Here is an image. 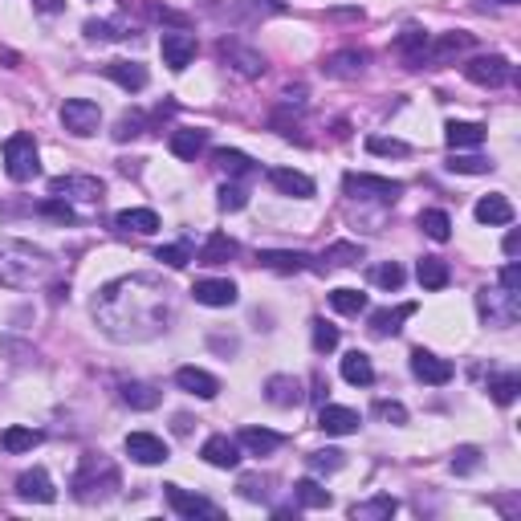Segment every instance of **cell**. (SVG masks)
I'll use <instances>...</instances> for the list:
<instances>
[{
    "mask_svg": "<svg viewBox=\"0 0 521 521\" xmlns=\"http://www.w3.org/2000/svg\"><path fill=\"white\" fill-rule=\"evenodd\" d=\"M155 260H163L167 269H184L187 260H192V249H187V244H159Z\"/></svg>",
    "mask_w": 521,
    "mask_h": 521,
    "instance_id": "53",
    "label": "cell"
},
{
    "mask_svg": "<svg viewBox=\"0 0 521 521\" xmlns=\"http://www.w3.org/2000/svg\"><path fill=\"white\" fill-rule=\"evenodd\" d=\"M41 431L37 428H21V423H13V428H5L0 431V448L5 452H13V456H21V452H33V448L41 444Z\"/></svg>",
    "mask_w": 521,
    "mask_h": 521,
    "instance_id": "36",
    "label": "cell"
},
{
    "mask_svg": "<svg viewBox=\"0 0 521 521\" xmlns=\"http://www.w3.org/2000/svg\"><path fill=\"white\" fill-rule=\"evenodd\" d=\"M444 143L452 147V151H472V147L485 143V127L480 122H448L444 127Z\"/></svg>",
    "mask_w": 521,
    "mask_h": 521,
    "instance_id": "30",
    "label": "cell"
},
{
    "mask_svg": "<svg viewBox=\"0 0 521 521\" xmlns=\"http://www.w3.org/2000/svg\"><path fill=\"white\" fill-rule=\"evenodd\" d=\"M521 252V232H509L505 236V257H517Z\"/></svg>",
    "mask_w": 521,
    "mask_h": 521,
    "instance_id": "61",
    "label": "cell"
},
{
    "mask_svg": "<svg viewBox=\"0 0 521 521\" xmlns=\"http://www.w3.org/2000/svg\"><path fill=\"white\" fill-rule=\"evenodd\" d=\"M167 147H171V155H175V159H195V155L208 151V130H200V127L171 130Z\"/></svg>",
    "mask_w": 521,
    "mask_h": 521,
    "instance_id": "25",
    "label": "cell"
},
{
    "mask_svg": "<svg viewBox=\"0 0 521 521\" xmlns=\"http://www.w3.org/2000/svg\"><path fill=\"white\" fill-rule=\"evenodd\" d=\"M501 289L521 293V265H517V260H509V265L501 269Z\"/></svg>",
    "mask_w": 521,
    "mask_h": 521,
    "instance_id": "59",
    "label": "cell"
},
{
    "mask_svg": "<svg viewBox=\"0 0 521 521\" xmlns=\"http://www.w3.org/2000/svg\"><path fill=\"white\" fill-rule=\"evenodd\" d=\"M403 265H399V260H383V265H374L371 269V281L379 285V289H399V285H403Z\"/></svg>",
    "mask_w": 521,
    "mask_h": 521,
    "instance_id": "46",
    "label": "cell"
},
{
    "mask_svg": "<svg viewBox=\"0 0 521 521\" xmlns=\"http://www.w3.org/2000/svg\"><path fill=\"white\" fill-rule=\"evenodd\" d=\"M122 448H127V456L135 464H163V460H171V448H167V440L163 436H155V431H130L127 440H122Z\"/></svg>",
    "mask_w": 521,
    "mask_h": 521,
    "instance_id": "10",
    "label": "cell"
},
{
    "mask_svg": "<svg viewBox=\"0 0 521 521\" xmlns=\"http://www.w3.org/2000/svg\"><path fill=\"white\" fill-rule=\"evenodd\" d=\"M472 216H477L480 224H513V204L505 200V195H485V200H477Z\"/></svg>",
    "mask_w": 521,
    "mask_h": 521,
    "instance_id": "34",
    "label": "cell"
},
{
    "mask_svg": "<svg viewBox=\"0 0 521 521\" xmlns=\"http://www.w3.org/2000/svg\"><path fill=\"white\" fill-rule=\"evenodd\" d=\"M358 412L355 407H338V403H326L322 412H317V428L326 431V436H355L358 431Z\"/></svg>",
    "mask_w": 521,
    "mask_h": 521,
    "instance_id": "18",
    "label": "cell"
},
{
    "mask_svg": "<svg viewBox=\"0 0 521 521\" xmlns=\"http://www.w3.org/2000/svg\"><path fill=\"white\" fill-rule=\"evenodd\" d=\"M62 127L78 138H90V135H98V127H102V110H98V102H90V98H65Z\"/></svg>",
    "mask_w": 521,
    "mask_h": 521,
    "instance_id": "8",
    "label": "cell"
},
{
    "mask_svg": "<svg viewBox=\"0 0 521 521\" xmlns=\"http://www.w3.org/2000/svg\"><path fill=\"white\" fill-rule=\"evenodd\" d=\"M480 469V448L477 444H460L452 452V472L456 477H469V472H477Z\"/></svg>",
    "mask_w": 521,
    "mask_h": 521,
    "instance_id": "47",
    "label": "cell"
},
{
    "mask_svg": "<svg viewBox=\"0 0 521 521\" xmlns=\"http://www.w3.org/2000/svg\"><path fill=\"white\" fill-rule=\"evenodd\" d=\"M241 252V244L232 241L228 232H212L208 241L200 244V265H228V260Z\"/></svg>",
    "mask_w": 521,
    "mask_h": 521,
    "instance_id": "32",
    "label": "cell"
},
{
    "mask_svg": "<svg viewBox=\"0 0 521 521\" xmlns=\"http://www.w3.org/2000/svg\"><path fill=\"white\" fill-rule=\"evenodd\" d=\"M330 306L338 309V314H363V309H366V293H358V289H350V285H342V289L330 293Z\"/></svg>",
    "mask_w": 521,
    "mask_h": 521,
    "instance_id": "45",
    "label": "cell"
},
{
    "mask_svg": "<svg viewBox=\"0 0 521 521\" xmlns=\"http://www.w3.org/2000/svg\"><path fill=\"white\" fill-rule=\"evenodd\" d=\"M342 379H346L350 387H371V383H374L371 355H363V350H350V355H342Z\"/></svg>",
    "mask_w": 521,
    "mask_h": 521,
    "instance_id": "33",
    "label": "cell"
},
{
    "mask_svg": "<svg viewBox=\"0 0 521 521\" xmlns=\"http://www.w3.org/2000/svg\"><path fill=\"white\" fill-rule=\"evenodd\" d=\"M220 208H224V212H241L244 208V204H249V192H244V187H236V184H224V187H220Z\"/></svg>",
    "mask_w": 521,
    "mask_h": 521,
    "instance_id": "55",
    "label": "cell"
},
{
    "mask_svg": "<svg viewBox=\"0 0 521 521\" xmlns=\"http://www.w3.org/2000/svg\"><path fill=\"white\" fill-rule=\"evenodd\" d=\"M497 163L485 159V155H464V151H452V159H448V171H456V175H488Z\"/></svg>",
    "mask_w": 521,
    "mask_h": 521,
    "instance_id": "44",
    "label": "cell"
},
{
    "mask_svg": "<svg viewBox=\"0 0 521 521\" xmlns=\"http://www.w3.org/2000/svg\"><path fill=\"white\" fill-rule=\"evenodd\" d=\"M415 277H420L423 289L436 293V289H444L448 277H452V273H448V260H440V257H423L420 265H415Z\"/></svg>",
    "mask_w": 521,
    "mask_h": 521,
    "instance_id": "41",
    "label": "cell"
},
{
    "mask_svg": "<svg viewBox=\"0 0 521 521\" xmlns=\"http://www.w3.org/2000/svg\"><path fill=\"white\" fill-rule=\"evenodd\" d=\"M200 456L212 464V469H236L241 464V440L232 436H208L200 448Z\"/></svg>",
    "mask_w": 521,
    "mask_h": 521,
    "instance_id": "21",
    "label": "cell"
},
{
    "mask_svg": "<svg viewBox=\"0 0 521 521\" xmlns=\"http://www.w3.org/2000/svg\"><path fill=\"white\" fill-rule=\"evenodd\" d=\"M175 289L155 273H127L106 281L90 301L98 330L110 342H151L175 322Z\"/></svg>",
    "mask_w": 521,
    "mask_h": 521,
    "instance_id": "1",
    "label": "cell"
},
{
    "mask_svg": "<svg viewBox=\"0 0 521 521\" xmlns=\"http://www.w3.org/2000/svg\"><path fill=\"white\" fill-rule=\"evenodd\" d=\"M464 49H472V33H444V37L428 41V49H423V62H452L456 53H464Z\"/></svg>",
    "mask_w": 521,
    "mask_h": 521,
    "instance_id": "24",
    "label": "cell"
},
{
    "mask_svg": "<svg viewBox=\"0 0 521 521\" xmlns=\"http://www.w3.org/2000/svg\"><path fill=\"white\" fill-rule=\"evenodd\" d=\"M159 53H163V65H167V70L184 73L187 65H192V57H195V37H192V33H184V29L163 33V37H159Z\"/></svg>",
    "mask_w": 521,
    "mask_h": 521,
    "instance_id": "13",
    "label": "cell"
},
{
    "mask_svg": "<svg viewBox=\"0 0 521 521\" xmlns=\"http://www.w3.org/2000/svg\"><path fill=\"white\" fill-rule=\"evenodd\" d=\"M366 151H371V155H407L412 147H407L403 138H383V135H371V138H366Z\"/></svg>",
    "mask_w": 521,
    "mask_h": 521,
    "instance_id": "54",
    "label": "cell"
},
{
    "mask_svg": "<svg viewBox=\"0 0 521 521\" xmlns=\"http://www.w3.org/2000/svg\"><path fill=\"white\" fill-rule=\"evenodd\" d=\"M118 395H122V403H127V407H135V412H151V407H159L163 391L155 387V383L130 379V383H122V387H118Z\"/></svg>",
    "mask_w": 521,
    "mask_h": 521,
    "instance_id": "28",
    "label": "cell"
},
{
    "mask_svg": "<svg viewBox=\"0 0 521 521\" xmlns=\"http://www.w3.org/2000/svg\"><path fill=\"white\" fill-rule=\"evenodd\" d=\"M192 298L200 301V306H212V309H224V306H236V285L228 281V277H204V281L192 285Z\"/></svg>",
    "mask_w": 521,
    "mask_h": 521,
    "instance_id": "15",
    "label": "cell"
},
{
    "mask_svg": "<svg viewBox=\"0 0 521 521\" xmlns=\"http://www.w3.org/2000/svg\"><path fill=\"white\" fill-rule=\"evenodd\" d=\"M33 8H37V13H62L65 0H33Z\"/></svg>",
    "mask_w": 521,
    "mask_h": 521,
    "instance_id": "60",
    "label": "cell"
},
{
    "mask_svg": "<svg viewBox=\"0 0 521 521\" xmlns=\"http://www.w3.org/2000/svg\"><path fill=\"white\" fill-rule=\"evenodd\" d=\"M358 260H363V244L338 241V244H330V249L322 252V265L317 269H350V265H358Z\"/></svg>",
    "mask_w": 521,
    "mask_h": 521,
    "instance_id": "39",
    "label": "cell"
},
{
    "mask_svg": "<svg viewBox=\"0 0 521 521\" xmlns=\"http://www.w3.org/2000/svg\"><path fill=\"white\" fill-rule=\"evenodd\" d=\"M493 5H517V0H493Z\"/></svg>",
    "mask_w": 521,
    "mask_h": 521,
    "instance_id": "63",
    "label": "cell"
},
{
    "mask_svg": "<svg viewBox=\"0 0 521 521\" xmlns=\"http://www.w3.org/2000/svg\"><path fill=\"white\" fill-rule=\"evenodd\" d=\"M49 195H62V200H81V204H102L106 184L98 175H57L49 179Z\"/></svg>",
    "mask_w": 521,
    "mask_h": 521,
    "instance_id": "9",
    "label": "cell"
},
{
    "mask_svg": "<svg viewBox=\"0 0 521 521\" xmlns=\"http://www.w3.org/2000/svg\"><path fill=\"white\" fill-rule=\"evenodd\" d=\"M293 497H298V505H306V509H330V505H334L330 488H322L317 480H309V477L293 485Z\"/></svg>",
    "mask_w": 521,
    "mask_h": 521,
    "instance_id": "42",
    "label": "cell"
},
{
    "mask_svg": "<svg viewBox=\"0 0 521 521\" xmlns=\"http://www.w3.org/2000/svg\"><path fill=\"white\" fill-rule=\"evenodd\" d=\"M371 415L374 420H383V423H407V407L399 403V399H374V407H371Z\"/></svg>",
    "mask_w": 521,
    "mask_h": 521,
    "instance_id": "49",
    "label": "cell"
},
{
    "mask_svg": "<svg viewBox=\"0 0 521 521\" xmlns=\"http://www.w3.org/2000/svg\"><path fill=\"white\" fill-rule=\"evenodd\" d=\"M412 374L420 383L444 387V383L452 379V363H448V358H440V355H431V350H423V346H415L412 350Z\"/></svg>",
    "mask_w": 521,
    "mask_h": 521,
    "instance_id": "14",
    "label": "cell"
},
{
    "mask_svg": "<svg viewBox=\"0 0 521 521\" xmlns=\"http://www.w3.org/2000/svg\"><path fill=\"white\" fill-rule=\"evenodd\" d=\"M171 428H175L179 436H187V431H192V420H187V415H175V423H171Z\"/></svg>",
    "mask_w": 521,
    "mask_h": 521,
    "instance_id": "62",
    "label": "cell"
},
{
    "mask_svg": "<svg viewBox=\"0 0 521 521\" xmlns=\"http://www.w3.org/2000/svg\"><path fill=\"white\" fill-rule=\"evenodd\" d=\"M220 62H224L232 73H241V78H260V73L269 70L265 57H260L257 49L241 45V41H220Z\"/></svg>",
    "mask_w": 521,
    "mask_h": 521,
    "instance_id": "12",
    "label": "cell"
},
{
    "mask_svg": "<svg viewBox=\"0 0 521 521\" xmlns=\"http://www.w3.org/2000/svg\"><path fill=\"white\" fill-rule=\"evenodd\" d=\"M309 326H314V350L317 355H330V350L338 346V326H330L326 317H314Z\"/></svg>",
    "mask_w": 521,
    "mask_h": 521,
    "instance_id": "48",
    "label": "cell"
},
{
    "mask_svg": "<svg viewBox=\"0 0 521 521\" xmlns=\"http://www.w3.org/2000/svg\"><path fill=\"white\" fill-rule=\"evenodd\" d=\"M269 184H273L281 195H293V200H309V195H314V179H309L306 171H293V167H273L269 171Z\"/></svg>",
    "mask_w": 521,
    "mask_h": 521,
    "instance_id": "22",
    "label": "cell"
},
{
    "mask_svg": "<svg viewBox=\"0 0 521 521\" xmlns=\"http://www.w3.org/2000/svg\"><path fill=\"white\" fill-rule=\"evenodd\" d=\"M147 130V122H143V114H122L118 118V127H114V138L118 143H127V138H138Z\"/></svg>",
    "mask_w": 521,
    "mask_h": 521,
    "instance_id": "56",
    "label": "cell"
},
{
    "mask_svg": "<svg viewBox=\"0 0 521 521\" xmlns=\"http://www.w3.org/2000/svg\"><path fill=\"white\" fill-rule=\"evenodd\" d=\"M420 228H423V236L444 244L448 236H452V216H448L444 208H428V212H420Z\"/></svg>",
    "mask_w": 521,
    "mask_h": 521,
    "instance_id": "43",
    "label": "cell"
},
{
    "mask_svg": "<svg viewBox=\"0 0 521 521\" xmlns=\"http://www.w3.org/2000/svg\"><path fill=\"white\" fill-rule=\"evenodd\" d=\"M212 159H216V167L224 171V175H232V179H244V175H252V171H257V163H252L244 151H232V147H220V151H212Z\"/></svg>",
    "mask_w": 521,
    "mask_h": 521,
    "instance_id": "37",
    "label": "cell"
},
{
    "mask_svg": "<svg viewBox=\"0 0 521 521\" xmlns=\"http://www.w3.org/2000/svg\"><path fill=\"white\" fill-rule=\"evenodd\" d=\"M265 399L273 407H298L301 399H306V387H301V379H293V374H269Z\"/></svg>",
    "mask_w": 521,
    "mask_h": 521,
    "instance_id": "19",
    "label": "cell"
},
{
    "mask_svg": "<svg viewBox=\"0 0 521 521\" xmlns=\"http://www.w3.org/2000/svg\"><path fill=\"white\" fill-rule=\"evenodd\" d=\"M265 485H269L265 477H241V485H236V488H241L244 501H265V497H269Z\"/></svg>",
    "mask_w": 521,
    "mask_h": 521,
    "instance_id": "58",
    "label": "cell"
},
{
    "mask_svg": "<svg viewBox=\"0 0 521 521\" xmlns=\"http://www.w3.org/2000/svg\"><path fill=\"white\" fill-rule=\"evenodd\" d=\"M114 228H118V232L151 236V232H159V212H151V208H122L118 216H114Z\"/></svg>",
    "mask_w": 521,
    "mask_h": 521,
    "instance_id": "26",
    "label": "cell"
},
{
    "mask_svg": "<svg viewBox=\"0 0 521 521\" xmlns=\"http://www.w3.org/2000/svg\"><path fill=\"white\" fill-rule=\"evenodd\" d=\"M342 464H346V452H338V448H322V452H309V469H314V472H338Z\"/></svg>",
    "mask_w": 521,
    "mask_h": 521,
    "instance_id": "51",
    "label": "cell"
},
{
    "mask_svg": "<svg viewBox=\"0 0 521 521\" xmlns=\"http://www.w3.org/2000/svg\"><path fill=\"white\" fill-rule=\"evenodd\" d=\"M285 444L281 431H269V428H241V448H249L252 456H269Z\"/></svg>",
    "mask_w": 521,
    "mask_h": 521,
    "instance_id": "35",
    "label": "cell"
},
{
    "mask_svg": "<svg viewBox=\"0 0 521 521\" xmlns=\"http://www.w3.org/2000/svg\"><path fill=\"white\" fill-rule=\"evenodd\" d=\"M399 513V501L391 493H379L371 501H358L350 505V521H391Z\"/></svg>",
    "mask_w": 521,
    "mask_h": 521,
    "instance_id": "27",
    "label": "cell"
},
{
    "mask_svg": "<svg viewBox=\"0 0 521 521\" xmlns=\"http://www.w3.org/2000/svg\"><path fill=\"white\" fill-rule=\"evenodd\" d=\"M517 391H521L517 374H501V379H493V383H488V395H493L501 407H509L513 399H517Z\"/></svg>",
    "mask_w": 521,
    "mask_h": 521,
    "instance_id": "50",
    "label": "cell"
},
{
    "mask_svg": "<svg viewBox=\"0 0 521 521\" xmlns=\"http://www.w3.org/2000/svg\"><path fill=\"white\" fill-rule=\"evenodd\" d=\"M81 29H86V41H98V45H106V41H118V37H122V33H114L110 21H86Z\"/></svg>",
    "mask_w": 521,
    "mask_h": 521,
    "instance_id": "57",
    "label": "cell"
},
{
    "mask_svg": "<svg viewBox=\"0 0 521 521\" xmlns=\"http://www.w3.org/2000/svg\"><path fill=\"white\" fill-rule=\"evenodd\" d=\"M366 49H338V53H330L322 62V73L326 78H358V73L366 70Z\"/></svg>",
    "mask_w": 521,
    "mask_h": 521,
    "instance_id": "20",
    "label": "cell"
},
{
    "mask_svg": "<svg viewBox=\"0 0 521 521\" xmlns=\"http://www.w3.org/2000/svg\"><path fill=\"white\" fill-rule=\"evenodd\" d=\"M175 387L187 391V395H195V399H216L220 395V379H216V374H208L204 366H179Z\"/></svg>",
    "mask_w": 521,
    "mask_h": 521,
    "instance_id": "17",
    "label": "cell"
},
{
    "mask_svg": "<svg viewBox=\"0 0 521 521\" xmlns=\"http://www.w3.org/2000/svg\"><path fill=\"white\" fill-rule=\"evenodd\" d=\"M477 309L480 317H485V326H493V330H509V326H517L521 317V293H509V289H477Z\"/></svg>",
    "mask_w": 521,
    "mask_h": 521,
    "instance_id": "5",
    "label": "cell"
},
{
    "mask_svg": "<svg viewBox=\"0 0 521 521\" xmlns=\"http://www.w3.org/2000/svg\"><path fill=\"white\" fill-rule=\"evenodd\" d=\"M228 13H232L236 21H265V16L285 13V0H236Z\"/></svg>",
    "mask_w": 521,
    "mask_h": 521,
    "instance_id": "38",
    "label": "cell"
},
{
    "mask_svg": "<svg viewBox=\"0 0 521 521\" xmlns=\"http://www.w3.org/2000/svg\"><path fill=\"white\" fill-rule=\"evenodd\" d=\"M415 314V301H403V306H395V309H374L371 314V334L374 338H391V334H399L403 330V317H412Z\"/></svg>",
    "mask_w": 521,
    "mask_h": 521,
    "instance_id": "31",
    "label": "cell"
},
{
    "mask_svg": "<svg viewBox=\"0 0 521 521\" xmlns=\"http://www.w3.org/2000/svg\"><path fill=\"white\" fill-rule=\"evenodd\" d=\"M106 78L118 81V86L130 90V94H138V90H147L151 73H147V65H138V62H110L106 65Z\"/></svg>",
    "mask_w": 521,
    "mask_h": 521,
    "instance_id": "29",
    "label": "cell"
},
{
    "mask_svg": "<svg viewBox=\"0 0 521 521\" xmlns=\"http://www.w3.org/2000/svg\"><path fill=\"white\" fill-rule=\"evenodd\" d=\"M5 171L13 184H29L41 171V151H37V143H33V135L16 130V135L5 138Z\"/></svg>",
    "mask_w": 521,
    "mask_h": 521,
    "instance_id": "4",
    "label": "cell"
},
{
    "mask_svg": "<svg viewBox=\"0 0 521 521\" xmlns=\"http://www.w3.org/2000/svg\"><path fill=\"white\" fill-rule=\"evenodd\" d=\"M464 78H469L472 86L497 90L513 78V65H509V57H501V53H480V57H472V62H464Z\"/></svg>",
    "mask_w": 521,
    "mask_h": 521,
    "instance_id": "7",
    "label": "cell"
},
{
    "mask_svg": "<svg viewBox=\"0 0 521 521\" xmlns=\"http://www.w3.org/2000/svg\"><path fill=\"white\" fill-rule=\"evenodd\" d=\"M163 493H167V505L175 517H187V521H195V517L216 521L220 517V505H212L208 497H200V493H187V488H179V485H163Z\"/></svg>",
    "mask_w": 521,
    "mask_h": 521,
    "instance_id": "11",
    "label": "cell"
},
{
    "mask_svg": "<svg viewBox=\"0 0 521 521\" xmlns=\"http://www.w3.org/2000/svg\"><path fill=\"white\" fill-rule=\"evenodd\" d=\"M257 260L269 273H306L309 269V252H298V249H265Z\"/></svg>",
    "mask_w": 521,
    "mask_h": 521,
    "instance_id": "23",
    "label": "cell"
},
{
    "mask_svg": "<svg viewBox=\"0 0 521 521\" xmlns=\"http://www.w3.org/2000/svg\"><path fill=\"white\" fill-rule=\"evenodd\" d=\"M70 488L81 505H102V501H110L114 488H118V469H114V460H106L102 452H86L78 472H73Z\"/></svg>",
    "mask_w": 521,
    "mask_h": 521,
    "instance_id": "3",
    "label": "cell"
},
{
    "mask_svg": "<svg viewBox=\"0 0 521 521\" xmlns=\"http://www.w3.org/2000/svg\"><path fill=\"white\" fill-rule=\"evenodd\" d=\"M350 200H374V204H395L403 195V184L399 179H387V175H371V171H350L342 179Z\"/></svg>",
    "mask_w": 521,
    "mask_h": 521,
    "instance_id": "6",
    "label": "cell"
},
{
    "mask_svg": "<svg viewBox=\"0 0 521 521\" xmlns=\"http://www.w3.org/2000/svg\"><path fill=\"white\" fill-rule=\"evenodd\" d=\"M41 216L62 220V224H73V220H78V212H73V204H70V200H62V195H49V200L41 204Z\"/></svg>",
    "mask_w": 521,
    "mask_h": 521,
    "instance_id": "52",
    "label": "cell"
},
{
    "mask_svg": "<svg viewBox=\"0 0 521 521\" xmlns=\"http://www.w3.org/2000/svg\"><path fill=\"white\" fill-rule=\"evenodd\" d=\"M16 497H21V501H33V505H53L57 488H53V480H49L45 469H29L16 477Z\"/></svg>",
    "mask_w": 521,
    "mask_h": 521,
    "instance_id": "16",
    "label": "cell"
},
{
    "mask_svg": "<svg viewBox=\"0 0 521 521\" xmlns=\"http://www.w3.org/2000/svg\"><path fill=\"white\" fill-rule=\"evenodd\" d=\"M428 33H423V29H403V33H399V41H395V49H399V53H403L407 57V65H412V70H420V65H423V49H428Z\"/></svg>",
    "mask_w": 521,
    "mask_h": 521,
    "instance_id": "40",
    "label": "cell"
},
{
    "mask_svg": "<svg viewBox=\"0 0 521 521\" xmlns=\"http://www.w3.org/2000/svg\"><path fill=\"white\" fill-rule=\"evenodd\" d=\"M49 269H53L49 252L33 249L29 241H5L0 244V285H8V289H24V285L41 281Z\"/></svg>",
    "mask_w": 521,
    "mask_h": 521,
    "instance_id": "2",
    "label": "cell"
}]
</instances>
